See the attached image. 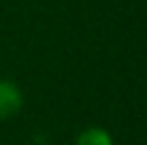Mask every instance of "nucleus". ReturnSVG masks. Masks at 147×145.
Instances as JSON below:
<instances>
[{
	"label": "nucleus",
	"instance_id": "1",
	"mask_svg": "<svg viewBox=\"0 0 147 145\" xmlns=\"http://www.w3.org/2000/svg\"><path fill=\"white\" fill-rule=\"evenodd\" d=\"M24 107L22 90L9 79H0V119H9Z\"/></svg>",
	"mask_w": 147,
	"mask_h": 145
},
{
	"label": "nucleus",
	"instance_id": "2",
	"mask_svg": "<svg viewBox=\"0 0 147 145\" xmlns=\"http://www.w3.org/2000/svg\"><path fill=\"white\" fill-rule=\"evenodd\" d=\"M75 145H113V134L102 126H88L77 134Z\"/></svg>",
	"mask_w": 147,
	"mask_h": 145
}]
</instances>
